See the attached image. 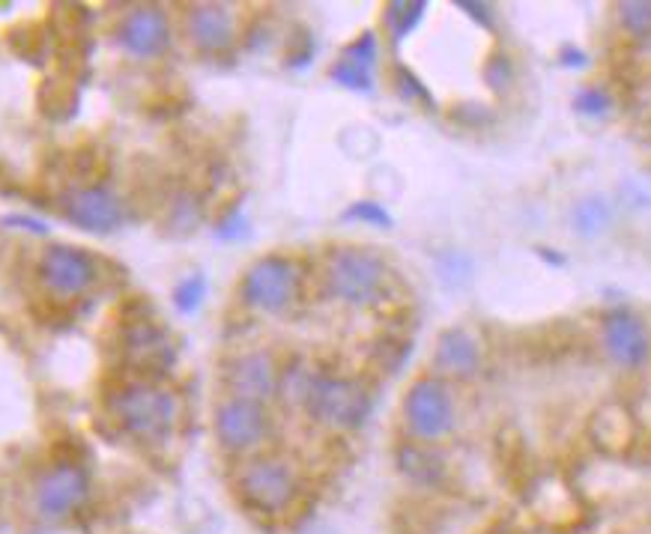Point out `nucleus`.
<instances>
[{
  "label": "nucleus",
  "mask_w": 651,
  "mask_h": 534,
  "mask_svg": "<svg viewBox=\"0 0 651 534\" xmlns=\"http://www.w3.org/2000/svg\"><path fill=\"white\" fill-rule=\"evenodd\" d=\"M589 436L600 451L621 454L633 439L631 412L625 410L621 403H607V406H600V410L592 415Z\"/></svg>",
  "instance_id": "obj_17"
},
{
  "label": "nucleus",
  "mask_w": 651,
  "mask_h": 534,
  "mask_svg": "<svg viewBox=\"0 0 651 534\" xmlns=\"http://www.w3.org/2000/svg\"><path fill=\"white\" fill-rule=\"evenodd\" d=\"M394 462L406 478L419 487H440L448 475V466H445L443 454H436L434 448L415 443L398 445L394 451Z\"/></svg>",
  "instance_id": "obj_18"
},
{
  "label": "nucleus",
  "mask_w": 651,
  "mask_h": 534,
  "mask_svg": "<svg viewBox=\"0 0 651 534\" xmlns=\"http://www.w3.org/2000/svg\"><path fill=\"white\" fill-rule=\"evenodd\" d=\"M457 10H464L469 19H476L481 28H493L497 24V12H493V7L490 3H476V0H457Z\"/></svg>",
  "instance_id": "obj_30"
},
{
  "label": "nucleus",
  "mask_w": 651,
  "mask_h": 534,
  "mask_svg": "<svg viewBox=\"0 0 651 534\" xmlns=\"http://www.w3.org/2000/svg\"><path fill=\"white\" fill-rule=\"evenodd\" d=\"M424 12H427V3H424V0H394V3L386 7V31H389L394 45H401V42L422 24Z\"/></svg>",
  "instance_id": "obj_19"
},
{
  "label": "nucleus",
  "mask_w": 651,
  "mask_h": 534,
  "mask_svg": "<svg viewBox=\"0 0 651 534\" xmlns=\"http://www.w3.org/2000/svg\"><path fill=\"white\" fill-rule=\"evenodd\" d=\"M434 364L443 373H452V377H469L476 373L478 364H481V344L473 331L460 329H445L440 338H436L434 350Z\"/></svg>",
  "instance_id": "obj_16"
},
{
  "label": "nucleus",
  "mask_w": 651,
  "mask_h": 534,
  "mask_svg": "<svg viewBox=\"0 0 651 534\" xmlns=\"http://www.w3.org/2000/svg\"><path fill=\"white\" fill-rule=\"evenodd\" d=\"M207 298V277L204 275H188L183 277L174 290V305L180 314H195Z\"/></svg>",
  "instance_id": "obj_24"
},
{
  "label": "nucleus",
  "mask_w": 651,
  "mask_h": 534,
  "mask_svg": "<svg viewBox=\"0 0 651 534\" xmlns=\"http://www.w3.org/2000/svg\"><path fill=\"white\" fill-rule=\"evenodd\" d=\"M87 493H90V478H87L82 466L61 462L36 487V511L45 520H61V516H69L73 511H78Z\"/></svg>",
  "instance_id": "obj_10"
},
{
  "label": "nucleus",
  "mask_w": 651,
  "mask_h": 534,
  "mask_svg": "<svg viewBox=\"0 0 651 534\" xmlns=\"http://www.w3.org/2000/svg\"><path fill=\"white\" fill-rule=\"evenodd\" d=\"M123 352L132 368L150 370V373H165L167 368H174L176 361L174 344L150 319H134L132 326H126Z\"/></svg>",
  "instance_id": "obj_12"
},
{
  "label": "nucleus",
  "mask_w": 651,
  "mask_h": 534,
  "mask_svg": "<svg viewBox=\"0 0 651 534\" xmlns=\"http://www.w3.org/2000/svg\"><path fill=\"white\" fill-rule=\"evenodd\" d=\"M108 410L115 422L138 443H165L180 422V401L174 391L153 382H126L111 394Z\"/></svg>",
  "instance_id": "obj_1"
},
{
  "label": "nucleus",
  "mask_w": 651,
  "mask_h": 534,
  "mask_svg": "<svg viewBox=\"0 0 651 534\" xmlns=\"http://www.w3.org/2000/svg\"><path fill=\"white\" fill-rule=\"evenodd\" d=\"M610 221V209L604 206V200H583V204L574 206V227L577 233H586V237H595Z\"/></svg>",
  "instance_id": "obj_22"
},
{
  "label": "nucleus",
  "mask_w": 651,
  "mask_h": 534,
  "mask_svg": "<svg viewBox=\"0 0 651 534\" xmlns=\"http://www.w3.org/2000/svg\"><path fill=\"white\" fill-rule=\"evenodd\" d=\"M269 433L263 403L230 397L216 410V439L225 451H249Z\"/></svg>",
  "instance_id": "obj_8"
},
{
  "label": "nucleus",
  "mask_w": 651,
  "mask_h": 534,
  "mask_svg": "<svg viewBox=\"0 0 651 534\" xmlns=\"http://www.w3.org/2000/svg\"><path fill=\"white\" fill-rule=\"evenodd\" d=\"M485 84L490 87V92H497V96L511 90V84H514V63H511V54L493 52L487 57Z\"/></svg>",
  "instance_id": "obj_23"
},
{
  "label": "nucleus",
  "mask_w": 651,
  "mask_h": 534,
  "mask_svg": "<svg viewBox=\"0 0 651 534\" xmlns=\"http://www.w3.org/2000/svg\"><path fill=\"white\" fill-rule=\"evenodd\" d=\"M403 422L413 436L434 443L455 427V401L436 377L415 380L403 394Z\"/></svg>",
  "instance_id": "obj_6"
},
{
  "label": "nucleus",
  "mask_w": 651,
  "mask_h": 534,
  "mask_svg": "<svg viewBox=\"0 0 651 534\" xmlns=\"http://www.w3.org/2000/svg\"><path fill=\"white\" fill-rule=\"evenodd\" d=\"M40 277L57 296H82L96 284L99 269L84 248L52 246L40 260Z\"/></svg>",
  "instance_id": "obj_7"
},
{
  "label": "nucleus",
  "mask_w": 651,
  "mask_h": 534,
  "mask_svg": "<svg viewBox=\"0 0 651 534\" xmlns=\"http://www.w3.org/2000/svg\"><path fill=\"white\" fill-rule=\"evenodd\" d=\"M386 277H389L386 260L371 248H335L326 260V287L344 305L362 308L377 302L386 287Z\"/></svg>",
  "instance_id": "obj_3"
},
{
  "label": "nucleus",
  "mask_w": 651,
  "mask_h": 534,
  "mask_svg": "<svg viewBox=\"0 0 651 534\" xmlns=\"http://www.w3.org/2000/svg\"><path fill=\"white\" fill-rule=\"evenodd\" d=\"M246 233H249V221L239 216V212H234L228 221H221V225H218V237L221 239H239V237H246Z\"/></svg>",
  "instance_id": "obj_31"
},
{
  "label": "nucleus",
  "mask_w": 651,
  "mask_h": 534,
  "mask_svg": "<svg viewBox=\"0 0 651 534\" xmlns=\"http://www.w3.org/2000/svg\"><path fill=\"white\" fill-rule=\"evenodd\" d=\"M610 92H604L600 87H583V90L574 96V108L579 113H589V117H600V113L610 111Z\"/></svg>",
  "instance_id": "obj_27"
},
{
  "label": "nucleus",
  "mask_w": 651,
  "mask_h": 534,
  "mask_svg": "<svg viewBox=\"0 0 651 534\" xmlns=\"http://www.w3.org/2000/svg\"><path fill=\"white\" fill-rule=\"evenodd\" d=\"M329 78L338 84V87H344V90H356V92H371L373 90V73H368V69H359V66H352V63L341 61V57L332 63Z\"/></svg>",
  "instance_id": "obj_25"
},
{
  "label": "nucleus",
  "mask_w": 651,
  "mask_h": 534,
  "mask_svg": "<svg viewBox=\"0 0 651 534\" xmlns=\"http://www.w3.org/2000/svg\"><path fill=\"white\" fill-rule=\"evenodd\" d=\"M406 356H410V344L406 340L389 338L383 344H377V361H380V368L386 373H398V368L406 361Z\"/></svg>",
  "instance_id": "obj_28"
},
{
  "label": "nucleus",
  "mask_w": 651,
  "mask_h": 534,
  "mask_svg": "<svg viewBox=\"0 0 651 534\" xmlns=\"http://www.w3.org/2000/svg\"><path fill=\"white\" fill-rule=\"evenodd\" d=\"M279 370L269 352H246L230 361L225 370V385H228L230 397L239 401L267 403L275 391H279Z\"/></svg>",
  "instance_id": "obj_11"
},
{
  "label": "nucleus",
  "mask_w": 651,
  "mask_h": 534,
  "mask_svg": "<svg viewBox=\"0 0 651 534\" xmlns=\"http://www.w3.org/2000/svg\"><path fill=\"white\" fill-rule=\"evenodd\" d=\"M3 225L21 227V230H31V233H36V237H45V233H48V225H45V221H40V218H31V216H7L3 218Z\"/></svg>",
  "instance_id": "obj_32"
},
{
  "label": "nucleus",
  "mask_w": 651,
  "mask_h": 534,
  "mask_svg": "<svg viewBox=\"0 0 651 534\" xmlns=\"http://www.w3.org/2000/svg\"><path fill=\"white\" fill-rule=\"evenodd\" d=\"M490 534H518V532H514L511 525H497V528H493V532H490Z\"/></svg>",
  "instance_id": "obj_34"
},
{
  "label": "nucleus",
  "mask_w": 651,
  "mask_h": 534,
  "mask_svg": "<svg viewBox=\"0 0 651 534\" xmlns=\"http://www.w3.org/2000/svg\"><path fill=\"white\" fill-rule=\"evenodd\" d=\"M562 63H565V66H586V54H583V52H565V54H562Z\"/></svg>",
  "instance_id": "obj_33"
},
{
  "label": "nucleus",
  "mask_w": 651,
  "mask_h": 534,
  "mask_svg": "<svg viewBox=\"0 0 651 534\" xmlns=\"http://www.w3.org/2000/svg\"><path fill=\"white\" fill-rule=\"evenodd\" d=\"M237 490L239 499L249 504L251 511L275 516L284 514L293 504V499L300 493V483H296V475L287 462L263 457V460H251L242 466Z\"/></svg>",
  "instance_id": "obj_4"
},
{
  "label": "nucleus",
  "mask_w": 651,
  "mask_h": 534,
  "mask_svg": "<svg viewBox=\"0 0 651 534\" xmlns=\"http://www.w3.org/2000/svg\"><path fill=\"white\" fill-rule=\"evenodd\" d=\"M296 290H300V272L293 266V260L281 258V254H267V258L254 260L239 284L242 302L263 314L287 310L290 302L296 298Z\"/></svg>",
  "instance_id": "obj_5"
},
{
  "label": "nucleus",
  "mask_w": 651,
  "mask_h": 534,
  "mask_svg": "<svg viewBox=\"0 0 651 534\" xmlns=\"http://www.w3.org/2000/svg\"><path fill=\"white\" fill-rule=\"evenodd\" d=\"M394 81H398V92H401L406 102H424L431 105V92H427V87H424L419 78H415L410 69H403V66H398V73H394Z\"/></svg>",
  "instance_id": "obj_29"
},
{
  "label": "nucleus",
  "mask_w": 651,
  "mask_h": 534,
  "mask_svg": "<svg viewBox=\"0 0 651 534\" xmlns=\"http://www.w3.org/2000/svg\"><path fill=\"white\" fill-rule=\"evenodd\" d=\"M338 57L352 63V66H359V69L373 73V69H377V61H380V42H377V33L373 31L359 33V36H356V40H352L350 45L338 54Z\"/></svg>",
  "instance_id": "obj_20"
},
{
  "label": "nucleus",
  "mask_w": 651,
  "mask_h": 534,
  "mask_svg": "<svg viewBox=\"0 0 651 534\" xmlns=\"http://www.w3.org/2000/svg\"><path fill=\"white\" fill-rule=\"evenodd\" d=\"M619 21L633 36H651V3H642V0L619 3Z\"/></svg>",
  "instance_id": "obj_26"
},
{
  "label": "nucleus",
  "mask_w": 651,
  "mask_h": 534,
  "mask_svg": "<svg viewBox=\"0 0 651 534\" xmlns=\"http://www.w3.org/2000/svg\"><path fill=\"white\" fill-rule=\"evenodd\" d=\"M302 406L308 410L314 422L338 431H356L368 422L371 415V394L362 382L350 377H329V373H314L308 391L302 397Z\"/></svg>",
  "instance_id": "obj_2"
},
{
  "label": "nucleus",
  "mask_w": 651,
  "mask_h": 534,
  "mask_svg": "<svg viewBox=\"0 0 651 534\" xmlns=\"http://www.w3.org/2000/svg\"><path fill=\"white\" fill-rule=\"evenodd\" d=\"M117 42L126 54L132 57H155L171 45V28L167 15L155 7L132 10L117 31Z\"/></svg>",
  "instance_id": "obj_13"
},
{
  "label": "nucleus",
  "mask_w": 651,
  "mask_h": 534,
  "mask_svg": "<svg viewBox=\"0 0 651 534\" xmlns=\"http://www.w3.org/2000/svg\"><path fill=\"white\" fill-rule=\"evenodd\" d=\"M604 347L610 352V359L619 361L621 368H640L651 352L649 331L633 314L616 310L604 319Z\"/></svg>",
  "instance_id": "obj_14"
},
{
  "label": "nucleus",
  "mask_w": 651,
  "mask_h": 534,
  "mask_svg": "<svg viewBox=\"0 0 651 534\" xmlns=\"http://www.w3.org/2000/svg\"><path fill=\"white\" fill-rule=\"evenodd\" d=\"M344 221H356V225L377 227V230H389L394 225L392 212L377 200H356L344 209Z\"/></svg>",
  "instance_id": "obj_21"
},
{
  "label": "nucleus",
  "mask_w": 651,
  "mask_h": 534,
  "mask_svg": "<svg viewBox=\"0 0 651 534\" xmlns=\"http://www.w3.org/2000/svg\"><path fill=\"white\" fill-rule=\"evenodd\" d=\"M186 31L188 40L195 42V48L218 54L234 45L237 21H234V12L228 7H221V3H200V7L188 12Z\"/></svg>",
  "instance_id": "obj_15"
},
{
  "label": "nucleus",
  "mask_w": 651,
  "mask_h": 534,
  "mask_svg": "<svg viewBox=\"0 0 651 534\" xmlns=\"http://www.w3.org/2000/svg\"><path fill=\"white\" fill-rule=\"evenodd\" d=\"M63 216L90 233H111L123 221V204L102 185H84L63 195Z\"/></svg>",
  "instance_id": "obj_9"
}]
</instances>
